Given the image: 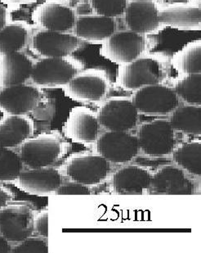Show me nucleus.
<instances>
[{
  "instance_id": "nucleus-34",
  "label": "nucleus",
  "mask_w": 201,
  "mask_h": 253,
  "mask_svg": "<svg viewBox=\"0 0 201 253\" xmlns=\"http://www.w3.org/2000/svg\"><path fill=\"white\" fill-rule=\"evenodd\" d=\"M12 197L13 195L9 189L2 185L0 181V210L9 204Z\"/></svg>"
},
{
  "instance_id": "nucleus-22",
  "label": "nucleus",
  "mask_w": 201,
  "mask_h": 253,
  "mask_svg": "<svg viewBox=\"0 0 201 253\" xmlns=\"http://www.w3.org/2000/svg\"><path fill=\"white\" fill-rule=\"evenodd\" d=\"M34 130V122L27 116L8 115L0 122V147L12 148L22 145Z\"/></svg>"
},
{
  "instance_id": "nucleus-28",
  "label": "nucleus",
  "mask_w": 201,
  "mask_h": 253,
  "mask_svg": "<svg viewBox=\"0 0 201 253\" xmlns=\"http://www.w3.org/2000/svg\"><path fill=\"white\" fill-rule=\"evenodd\" d=\"M173 90L177 98L187 104L201 106V73L185 75L176 82Z\"/></svg>"
},
{
  "instance_id": "nucleus-18",
  "label": "nucleus",
  "mask_w": 201,
  "mask_h": 253,
  "mask_svg": "<svg viewBox=\"0 0 201 253\" xmlns=\"http://www.w3.org/2000/svg\"><path fill=\"white\" fill-rule=\"evenodd\" d=\"M116 31L115 18L99 15L77 17L73 34L89 43H103Z\"/></svg>"
},
{
  "instance_id": "nucleus-5",
  "label": "nucleus",
  "mask_w": 201,
  "mask_h": 253,
  "mask_svg": "<svg viewBox=\"0 0 201 253\" xmlns=\"http://www.w3.org/2000/svg\"><path fill=\"white\" fill-rule=\"evenodd\" d=\"M145 36L134 31H115L102 43L100 53L110 62L123 65L134 62L146 52Z\"/></svg>"
},
{
  "instance_id": "nucleus-29",
  "label": "nucleus",
  "mask_w": 201,
  "mask_h": 253,
  "mask_svg": "<svg viewBox=\"0 0 201 253\" xmlns=\"http://www.w3.org/2000/svg\"><path fill=\"white\" fill-rule=\"evenodd\" d=\"M23 169L19 154L10 148L0 147V181H12L19 178Z\"/></svg>"
},
{
  "instance_id": "nucleus-6",
  "label": "nucleus",
  "mask_w": 201,
  "mask_h": 253,
  "mask_svg": "<svg viewBox=\"0 0 201 253\" xmlns=\"http://www.w3.org/2000/svg\"><path fill=\"white\" fill-rule=\"evenodd\" d=\"M137 140L145 154L156 157L169 154L176 145L174 130L166 120L144 123L139 129Z\"/></svg>"
},
{
  "instance_id": "nucleus-16",
  "label": "nucleus",
  "mask_w": 201,
  "mask_h": 253,
  "mask_svg": "<svg viewBox=\"0 0 201 253\" xmlns=\"http://www.w3.org/2000/svg\"><path fill=\"white\" fill-rule=\"evenodd\" d=\"M149 193L156 195H190L193 193V184L182 169L166 166L151 176Z\"/></svg>"
},
{
  "instance_id": "nucleus-23",
  "label": "nucleus",
  "mask_w": 201,
  "mask_h": 253,
  "mask_svg": "<svg viewBox=\"0 0 201 253\" xmlns=\"http://www.w3.org/2000/svg\"><path fill=\"white\" fill-rule=\"evenodd\" d=\"M160 19L162 24L169 25L177 28H200L201 8L194 4H172L161 8Z\"/></svg>"
},
{
  "instance_id": "nucleus-26",
  "label": "nucleus",
  "mask_w": 201,
  "mask_h": 253,
  "mask_svg": "<svg viewBox=\"0 0 201 253\" xmlns=\"http://www.w3.org/2000/svg\"><path fill=\"white\" fill-rule=\"evenodd\" d=\"M173 64L182 74L201 73V41L187 43L173 56Z\"/></svg>"
},
{
  "instance_id": "nucleus-12",
  "label": "nucleus",
  "mask_w": 201,
  "mask_h": 253,
  "mask_svg": "<svg viewBox=\"0 0 201 253\" xmlns=\"http://www.w3.org/2000/svg\"><path fill=\"white\" fill-rule=\"evenodd\" d=\"M110 162L100 155H79L67 166V174L72 181L93 186L105 180L110 172Z\"/></svg>"
},
{
  "instance_id": "nucleus-17",
  "label": "nucleus",
  "mask_w": 201,
  "mask_h": 253,
  "mask_svg": "<svg viewBox=\"0 0 201 253\" xmlns=\"http://www.w3.org/2000/svg\"><path fill=\"white\" fill-rule=\"evenodd\" d=\"M34 62L22 51L0 56V83L2 87L25 84L32 77Z\"/></svg>"
},
{
  "instance_id": "nucleus-33",
  "label": "nucleus",
  "mask_w": 201,
  "mask_h": 253,
  "mask_svg": "<svg viewBox=\"0 0 201 253\" xmlns=\"http://www.w3.org/2000/svg\"><path fill=\"white\" fill-rule=\"evenodd\" d=\"M34 229L36 233L39 236L43 238H48V211H43L40 213L34 219Z\"/></svg>"
},
{
  "instance_id": "nucleus-24",
  "label": "nucleus",
  "mask_w": 201,
  "mask_h": 253,
  "mask_svg": "<svg viewBox=\"0 0 201 253\" xmlns=\"http://www.w3.org/2000/svg\"><path fill=\"white\" fill-rule=\"evenodd\" d=\"M169 123L174 131L192 135H201V106L177 107L171 115Z\"/></svg>"
},
{
  "instance_id": "nucleus-27",
  "label": "nucleus",
  "mask_w": 201,
  "mask_h": 253,
  "mask_svg": "<svg viewBox=\"0 0 201 253\" xmlns=\"http://www.w3.org/2000/svg\"><path fill=\"white\" fill-rule=\"evenodd\" d=\"M178 167L188 173L200 176L201 174V143L189 142L182 143L172 154Z\"/></svg>"
},
{
  "instance_id": "nucleus-13",
  "label": "nucleus",
  "mask_w": 201,
  "mask_h": 253,
  "mask_svg": "<svg viewBox=\"0 0 201 253\" xmlns=\"http://www.w3.org/2000/svg\"><path fill=\"white\" fill-rule=\"evenodd\" d=\"M67 86L68 93L74 98L99 102L107 95L110 82L102 70L89 69L79 72Z\"/></svg>"
},
{
  "instance_id": "nucleus-1",
  "label": "nucleus",
  "mask_w": 201,
  "mask_h": 253,
  "mask_svg": "<svg viewBox=\"0 0 201 253\" xmlns=\"http://www.w3.org/2000/svg\"><path fill=\"white\" fill-rule=\"evenodd\" d=\"M167 73L165 56L150 53L141 56L134 62L120 65L119 81L128 90H137L144 86L161 84Z\"/></svg>"
},
{
  "instance_id": "nucleus-37",
  "label": "nucleus",
  "mask_w": 201,
  "mask_h": 253,
  "mask_svg": "<svg viewBox=\"0 0 201 253\" xmlns=\"http://www.w3.org/2000/svg\"><path fill=\"white\" fill-rule=\"evenodd\" d=\"M5 2H12V3H27L31 2L34 0H3Z\"/></svg>"
},
{
  "instance_id": "nucleus-11",
  "label": "nucleus",
  "mask_w": 201,
  "mask_h": 253,
  "mask_svg": "<svg viewBox=\"0 0 201 253\" xmlns=\"http://www.w3.org/2000/svg\"><path fill=\"white\" fill-rule=\"evenodd\" d=\"M32 47L41 57H70L79 48V40L69 32L41 30L32 36Z\"/></svg>"
},
{
  "instance_id": "nucleus-9",
  "label": "nucleus",
  "mask_w": 201,
  "mask_h": 253,
  "mask_svg": "<svg viewBox=\"0 0 201 253\" xmlns=\"http://www.w3.org/2000/svg\"><path fill=\"white\" fill-rule=\"evenodd\" d=\"M97 140L99 155L110 163H129L138 154L137 137L128 132L108 131Z\"/></svg>"
},
{
  "instance_id": "nucleus-7",
  "label": "nucleus",
  "mask_w": 201,
  "mask_h": 253,
  "mask_svg": "<svg viewBox=\"0 0 201 253\" xmlns=\"http://www.w3.org/2000/svg\"><path fill=\"white\" fill-rule=\"evenodd\" d=\"M33 211L22 203L8 204L0 210V232L8 242L20 243L32 236Z\"/></svg>"
},
{
  "instance_id": "nucleus-19",
  "label": "nucleus",
  "mask_w": 201,
  "mask_h": 253,
  "mask_svg": "<svg viewBox=\"0 0 201 253\" xmlns=\"http://www.w3.org/2000/svg\"><path fill=\"white\" fill-rule=\"evenodd\" d=\"M151 172L138 166H129L115 172L113 189L120 195H141L149 191Z\"/></svg>"
},
{
  "instance_id": "nucleus-36",
  "label": "nucleus",
  "mask_w": 201,
  "mask_h": 253,
  "mask_svg": "<svg viewBox=\"0 0 201 253\" xmlns=\"http://www.w3.org/2000/svg\"><path fill=\"white\" fill-rule=\"evenodd\" d=\"M7 23V12L5 7L0 5V30Z\"/></svg>"
},
{
  "instance_id": "nucleus-3",
  "label": "nucleus",
  "mask_w": 201,
  "mask_h": 253,
  "mask_svg": "<svg viewBox=\"0 0 201 253\" xmlns=\"http://www.w3.org/2000/svg\"><path fill=\"white\" fill-rule=\"evenodd\" d=\"M81 69V62L73 57H43L34 63L31 79L36 85H67Z\"/></svg>"
},
{
  "instance_id": "nucleus-25",
  "label": "nucleus",
  "mask_w": 201,
  "mask_h": 253,
  "mask_svg": "<svg viewBox=\"0 0 201 253\" xmlns=\"http://www.w3.org/2000/svg\"><path fill=\"white\" fill-rule=\"evenodd\" d=\"M30 40V29L22 22L5 25L0 30V56L20 52Z\"/></svg>"
},
{
  "instance_id": "nucleus-8",
  "label": "nucleus",
  "mask_w": 201,
  "mask_h": 253,
  "mask_svg": "<svg viewBox=\"0 0 201 253\" xmlns=\"http://www.w3.org/2000/svg\"><path fill=\"white\" fill-rule=\"evenodd\" d=\"M160 12L158 0H129L123 15L130 31L145 36L161 31Z\"/></svg>"
},
{
  "instance_id": "nucleus-4",
  "label": "nucleus",
  "mask_w": 201,
  "mask_h": 253,
  "mask_svg": "<svg viewBox=\"0 0 201 253\" xmlns=\"http://www.w3.org/2000/svg\"><path fill=\"white\" fill-rule=\"evenodd\" d=\"M132 102L136 110L150 117H166L179 105L173 88L162 84L144 86L134 93Z\"/></svg>"
},
{
  "instance_id": "nucleus-38",
  "label": "nucleus",
  "mask_w": 201,
  "mask_h": 253,
  "mask_svg": "<svg viewBox=\"0 0 201 253\" xmlns=\"http://www.w3.org/2000/svg\"><path fill=\"white\" fill-rule=\"evenodd\" d=\"M64 1H77V0H64Z\"/></svg>"
},
{
  "instance_id": "nucleus-30",
  "label": "nucleus",
  "mask_w": 201,
  "mask_h": 253,
  "mask_svg": "<svg viewBox=\"0 0 201 253\" xmlns=\"http://www.w3.org/2000/svg\"><path fill=\"white\" fill-rule=\"evenodd\" d=\"M129 0H91V7L95 15L103 17H120L124 14Z\"/></svg>"
},
{
  "instance_id": "nucleus-20",
  "label": "nucleus",
  "mask_w": 201,
  "mask_h": 253,
  "mask_svg": "<svg viewBox=\"0 0 201 253\" xmlns=\"http://www.w3.org/2000/svg\"><path fill=\"white\" fill-rule=\"evenodd\" d=\"M99 126L98 116L83 107L72 111L67 125L69 136L82 143H94L99 139Z\"/></svg>"
},
{
  "instance_id": "nucleus-31",
  "label": "nucleus",
  "mask_w": 201,
  "mask_h": 253,
  "mask_svg": "<svg viewBox=\"0 0 201 253\" xmlns=\"http://www.w3.org/2000/svg\"><path fill=\"white\" fill-rule=\"evenodd\" d=\"M46 238L29 237L12 249L14 253H48V244Z\"/></svg>"
},
{
  "instance_id": "nucleus-15",
  "label": "nucleus",
  "mask_w": 201,
  "mask_h": 253,
  "mask_svg": "<svg viewBox=\"0 0 201 253\" xmlns=\"http://www.w3.org/2000/svg\"><path fill=\"white\" fill-rule=\"evenodd\" d=\"M40 98V91L36 86L22 84L2 87L0 108L8 115L27 116L38 107Z\"/></svg>"
},
{
  "instance_id": "nucleus-32",
  "label": "nucleus",
  "mask_w": 201,
  "mask_h": 253,
  "mask_svg": "<svg viewBox=\"0 0 201 253\" xmlns=\"http://www.w3.org/2000/svg\"><path fill=\"white\" fill-rule=\"evenodd\" d=\"M56 194L58 195H89L91 193L89 187L86 185L72 181L61 184V186L57 189Z\"/></svg>"
},
{
  "instance_id": "nucleus-2",
  "label": "nucleus",
  "mask_w": 201,
  "mask_h": 253,
  "mask_svg": "<svg viewBox=\"0 0 201 253\" xmlns=\"http://www.w3.org/2000/svg\"><path fill=\"white\" fill-rule=\"evenodd\" d=\"M65 146L54 134H40L22 143L20 157L23 165L31 169L49 168L60 160Z\"/></svg>"
},
{
  "instance_id": "nucleus-35",
  "label": "nucleus",
  "mask_w": 201,
  "mask_h": 253,
  "mask_svg": "<svg viewBox=\"0 0 201 253\" xmlns=\"http://www.w3.org/2000/svg\"><path fill=\"white\" fill-rule=\"evenodd\" d=\"M12 252V247L9 242L2 235H0V253H8Z\"/></svg>"
},
{
  "instance_id": "nucleus-10",
  "label": "nucleus",
  "mask_w": 201,
  "mask_h": 253,
  "mask_svg": "<svg viewBox=\"0 0 201 253\" xmlns=\"http://www.w3.org/2000/svg\"><path fill=\"white\" fill-rule=\"evenodd\" d=\"M98 119L108 131L128 132L137 124L138 112L132 100L113 98L100 108Z\"/></svg>"
},
{
  "instance_id": "nucleus-14",
  "label": "nucleus",
  "mask_w": 201,
  "mask_h": 253,
  "mask_svg": "<svg viewBox=\"0 0 201 253\" xmlns=\"http://www.w3.org/2000/svg\"><path fill=\"white\" fill-rule=\"evenodd\" d=\"M76 18L71 7L58 0L43 2L34 12L35 22L45 31L69 32L73 31Z\"/></svg>"
},
{
  "instance_id": "nucleus-21",
  "label": "nucleus",
  "mask_w": 201,
  "mask_h": 253,
  "mask_svg": "<svg viewBox=\"0 0 201 253\" xmlns=\"http://www.w3.org/2000/svg\"><path fill=\"white\" fill-rule=\"evenodd\" d=\"M18 179L22 189L33 194H51L57 191L63 184L60 172L53 168H38L22 172Z\"/></svg>"
}]
</instances>
